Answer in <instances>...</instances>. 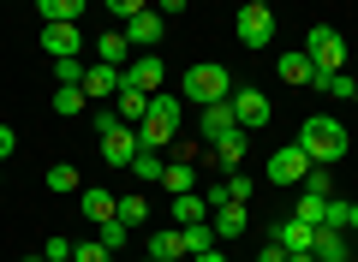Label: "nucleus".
Instances as JSON below:
<instances>
[{"mask_svg":"<svg viewBox=\"0 0 358 262\" xmlns=\"http://www.w3.org/2000/svg\"><path fill=\"white\" fill-rule=\"evenodd\" d=\"M275 72H281V84H317V66L305 60V48H299V54H281Z\"/></svg>","mask_w":358,"mask_h":262,"instance_id":"21","label":"nucleus"},{"mask_svg":"<svg viewBox=\"0 0 358 262\" xmlns=\"http://www.w3.org/2000/svg\"><path fill=\"white\" fill-rule=\"evenodd\" d=\"M268 238L293 256V250H310V245H317V226H305V221H293V214H287V221H275V233H268Z\"/></svg>","mask_w":358,"mask_h":262,"instance_id":"11","label":"nucleus"},{"mask_svg":"<svg viewBox=\"0 0 358 262\" xmlns=\"http://www.w3.org/2000/svg\"><path fill=\"white\" fill-rule=\"evenodd\" d=\"M346 233H358V203H352V221H346Z\"/></svg>","mask_w":358,"mask_h":262,"instance_id":"44","label":"nucleus"},{"mask_svg":"<svg viewBox=\"0 0 358 262\" xmlns=\"http://www.w3.org/2000/svg\"><path fill=\"white\" fill-rule=\"evenodd\" d=\"M18 150V131H13V125H0V155H13Z\"/></svg>","mask_w":358,"mask_h":262,"instance_id":"41","label":"nucleus"},{"mask_svg":"<svg viewBox=\"0 0 358 262\" xmlns=\"http://www.w3.org/2000/svg\"><path fill=\"white\" fill-rule=\"evenodd\" d=\"M90 125H96V138H114V131H120L126 119H120L114 108H96V113H90Z\"/></svg>","mask_w":358,"mask_h":262,"instance_id":"35","label":"nucleus"},{"mask_svg":"<svg viewBox=\"0 0 358 262\" xmlns=\"http://www.w3.org/2000/svg\"><path fill=\"white\" fill-rule=\"evenodd\" d=\"M84 89H54V113H84Z\"/></svg>","mask_w":358,"mask_h":262,"instance_id":"36","label":"nucleus"},{"mask_svg":"<svg viewBox=\"0 0 358 262\" xmlns=\"http://www.w3.org/2000/svg\"><path fill=\"white\" fill-rule=\"evenodd\" d=\"M72 262H114V250L102 238H84V245H72Z\"/></svg>","mask_w":358,"mask_h":262,"instance_id":"31","label":"nucleus"},{"mask_svg":"<svg viewBox=\"0 0 358 262\" xmlns=\"http://www.w3.org/2000/svg\"><path fill=\"white\" fill-rule=\"evenodd\" d=\"M162 78H167V66H162V60H131L126 72H120V84L143 89V96H162Z\"/></svg>","mask_w":358,"mask_h":262,"instance_id":"9","label":"nucleus"},{"mask_svg":"<svg viewBox=\"0 0 358 262\" xmlns=\"http://www.w3.org/2000/svg\"><path fill=\"white\" fill-rule=\"evenodd\" d=\"M114 113L131 125V131H138V125L150 119V96H143V89H131V84H120V96H114Z\"/></svg>","mask_w":358,"mask_h":262,"instance_id":"14","label":"nucleus"},{"mask_svg":"<svg viewBox=\"0 0 358 262\" xmlns=\"http://www.w3.org/2000/svg\"><path fill=\"white\" fill-rule=\"evenodd\" d=\"M173 131H179V96H167V89H162V96H150V119L138 125V143L162 155L167 143H173Z\"/></svg>","mask_w":358,"mask_h":262,"instance_id":"3","label":"nucleus"},{"mask_svg":"<svg viewBox=\"0 0 358 262\" xmlns=\"http://www.w3.org/2000/svg\"><path fill=\"white\" fill-rule=\"evenodd\" d=\"M227 108H233V119H239V131H257V125H268V113H275V108H268V96H263V89H251V84L233 89Z\"/></svg>","mask_w":358,"mask_h":262,"instance_id":"7","label":"nucleus"},{"mask_svg":"<svg viewBox=\"0 0 358 262\" xmlns=\"http://www.w3.org/2000/svg\"><path fill=\"white\" fill-rule=\"evenodd\" d=\"M239 42L245 48H268V42H275V13H268L263 0L239 6Z\"/></svg>","mask_w":358,"mask_h":262,"instance_id":"5","label":"nucleus"},{"mask_svg":"<svg viewBox=\"0 0 358 262\" xmlns=\"http://www.w3.org/2000/svg\"><path fill=\"white\" fill-rule=\"evenodd\" d=\"M42 54H54V60H78V54H84V30H78V24H42Z\"/></svg>","mask_w":358,"mask_h":262,"instance_id":"8","label":"nucleus"},{"mask_svg":"<svg viewBox=\"0 0 358 262\" xmlns=\"http://www.w3.org/2000/svg\"><path fill=\"white\" fill-rule=\"evenodd\" d=\"M305 173H310V155L299 150V143H287V150L268 155V185H305Z\"/></svg>","mask_w":358,"mask_h":262,"instance_id":"6","label":"nucleus"},{"mask_svg":"<svg viewBox=\"0 0 358 262\" xmlns=\"http://www.w3.org/2000/svg\"><path fill=\"white\" fill-rule=\"evenodd\" d=\"M138 150H143V143H138L131 125H120L114 138H102V161H108V167H131V161H138Z\"/></svg>","mask_w":358,"mask_h":262,"instance_id":"10","label":"nucleus"},{"mask_svg":"<svg viewBox=\"0 0 358 262\" xmlns=\"http://www.w3.org/2000/svg\"><path fill=\"white\" fill-rule=\"evenodd\" d=\"M197 125H203V138H209V143H221L227 131H239V119H233V108H227V101L203 108V113H197Z\"/></svg>","mask_w":358,"mask_h":262,"instance_id":"16","label":"nucleus"},{"mask_svg":"<svg viewBox=\"0 0 358 262\" xmlns=\"http://www.w3.org/2000/svg\"><path fill=\"white\" fill-rule=\"evenodd\" d=\"M305 197H334L329 191V167H310L305 173Z\"/></svg>","mask_w":358,"mask_h":262,"instance_id":"37","label":"nucleus"},{"mask_svg":"<svg viewBox=\"0 0 358 262\" xmlns=\"http://www.w3.org/2000/svg\"><path fill=\"white\" fill-rule=\"evenodd\" d=\"M257 262H287V250H281V245H275V238H268V245H263V250H257Z\"/></svg>","mask_w":358,"mask_h":262,"instance_id":"40","label":"nucleus"},{"mask_svg":"<svg viewBox=\"0 0 358 262\" xmlns=\"http://www.w3.org/2000/svg\"><path fill=\"white\" fill-rule=\"evenodd\" d=\"M24 262H48V256H24Z\"/></svg>","mask_w":358,"mask_h":262,"instance_id":"45","label":"nucleus"},{"mask_svg":"<svg viewBox=\"0 0 358 262\" xmlns=\"http://www.w3.org/2000/svg\"><path fill=\"white\" fill-rule=\"evenodd\" d=\"M126 54H131V42H126V30H108V36H96V60L102 66H114V72H126Z\"/></svg>","mask_w":358,"mask_h":262,"instance_id":"17","label":"nucleus"},{"mask_svg":"<svg viewBox=\"0 0 358 262\" xmlns=\"http://www.w3.org/2000/svg\"><path fill=\"white\" fill-rule=\"evenodd\" d=\"M322 203H329V197H299V203H293V221H305V226H322Z\"/></svg>","mask_w":358,"mask_h":262,"instance_id":"33","label":"nucleus"},{"mask_svg":"<svg viewBox=\"0 0 358 262\" xmlns=\"http://www.w3.org/2000/svg\"><path fill=\"white\" fill-rule=\"evenodd\" d=\"M114 191H102V185H84V221H96V226H108L114 221Z\"/></svg>","mask_w":358,"mask_h":262,"instance_id":"18","label":"nucleus"},{"mask_svg":"<svg viewBox=\"0 0 358 262\" xmlns=\"http://www.w3.org/2000/svg\"><path fill=\"white\" fill-rule=\"evenodd\" d=\"M287 262H317V256H310V250H293V256H287Z\"/></svg>","mask_w":358,"mask_h":262,"instance_id":"43","label":"nucleus"},{"mask_svg":"<svg viewBox=\"0 0 358 262\" xmlns=\"http://www.w3.org/2000/svg\"><path fill=\"white\" fill-rule=\"evenodd\" d=\"M299 150L310 155V167H334L346 150H352V138H346V125L329 119V113H310L305 125H299Z\"/></svg>","mask_w":358,"mask_h":262,"instance_id":"1","label":"nucleus"},{"mask_svg":"<svg viewBox=\"0 0 358 262\" xmlns=\"http://www.w3.org/2000/svg\"><path fill=\"white\" fill-rule=\"evenodd\" d=\"M126 42H138V48H155V42H162V13L138 6V13L126 18Z\"/></svg>","mask_w":358,"mask_h":262,"instance_id":"12","label":"nucleus"},{"mask_svg":"<svg viewBox=\"0 0 358 262\" xmlns=\"http://www.w3.org/2000/svg\"><path fill=\"white\" fill-rule=\"evenodd\" d=\"M143 250H150V262H179V256H185V245H179V226H167V233H155V238H150Z\"/></svg>","mask_w":358,"mask_h":262,"instance_id":"24","label":"nucleus"},{"mask_svg":"<svg viewBox=\"0 0 358 262\" xmlns=\"http://www.w3.org/2000/svg\"><path fill=\"white\" fill-rule=\"evenodd\" d=\"M179 245H185V256H203V250H215V226H179Z\"/></svg>","mask_w":358,"mask_h":262,"instance_id":"25","label":"nucleus"},{"mask_svg":"<svg viewBox=\"0 0 358 262\" xmlns=\"http://www.w3.org/2000/svg\"><path fill=\"white\" fill-rule=\"evenodd\" d=\"M251 179H245V173H227V185H221V197H227V203H251Z\"/></svg>","mask_w":358,"mask_h":262,"instance_id":"34","label":"nucleus"},{"mask_svg":"<svg viewBox=\"0 0 358 262\" xmlns=\"http://www.w3.org/2000/svg\"><path fill=\"white\" fill-rule=\"evenodd\" d=\"M179 96L192 108H215V101H233V84H227V66L221 60H197L192 72L179 78Z\"/></svg>","mask_w":358,"mask_h":262,"instance_id":"2","label":"nucleus"},{"mask_svg":"<svg viewBox=\"0 0 358 262\" xmlns=\"http://www.w3.org/2000/svg\"><path fill=\"white\" fill-rule=\"evenodd\" d=\"M346 221H352V203H341V197H329V203H322V226L346 233Z\"/></svg>","mask_w":358,"mask_h":262,"instance_id":"30","label":"nucleus"},{"mask_svg":"<svg viewBox=\"0 0 358 262\" xmlns=\"http://www.w3.org/2000/svg\"><path fill=\"white\" fill-rule=\"evenodd\" d=\"M245 150H251V131H227V138L215 143V161L227 167V173H239V161H245Z\"/></svg>","mask_w":358,"mask_h":262,"instance_id":"22","label":"nucleus"},{"mask_svg":"<svg viewBox=\"0 0 358 262\" xmlns=\"http://www.w3.org/2000/svg\"><path fill=\"white\" fill-rule=\"evenodd\" d=\"M162 155H155V150H138V161H131V173H138V179H150V185H155V179H162Z\"/></svg>","mask_w":358,"mask_h":262,"instance_id":"32","label":"nucleus"},{"mask_svg":"<svg viewBox=\"0 0 358 262\" xmlns=\"http://www.w3.org/2000/svg\"><path fill=\"white\" fill-rule=\"evenodd\" d=\"M203 221H209V197H197V191L173 197V226H203Z\"/></svg>","mask_w":358,"mask_h":262,"instance_id":"19","label":"nucleus"},{"mask_svg":"<svg viewBox=\"0 0 358 262\" xmlns=\"http://www.w3.org/2000/svg\"><path fill=\"white\" fill-rule=\"evenodd\" d=\"M96 238H102V245H108V250H120V245H126V238H131V233H126V226H120V221H108V226H96Z\"/></svg>","mask_w":358,"mask_h":262,"instance_id":"38","label":"nucleus"},{"mask_svg":"<svg viewBox=\"0 0 358 262\" xmlns=\"http://www.w3.org/2000/svg\"><path fill=\"white\" fill-rule=\"evenodd\" d=\"M42 256H48V262H72V238H48Z\"/></svg>","mask_w":358,"mask_h":262,"instance_id":"39","label":"nucleus"},{"mask_svg":"<svg viewBox=\"0 0 358 262\" xmlns=\"http://www.w3.org/2000/svg\"><path fill=\"white\" fill-rule=\"evenodd\" d=\"M84 96H90V101H108V96H120V72L96 60V66L84 72Z\"/></svg>","mask_w":358,"mask_h":262,"instance_id":"15","label":"nucleus"},{"mask_svg":"<svg viewBox=\"0 0 358 262\" xmlns=\"http://www.w3.org/2000/svg\"><path fill=\"white\" fill-rule=\"evenodd\" d=\"M36 18L42 24H78L84 18V0H36Z\"/></svg>","mask_w":358,"mask_h":262,"instance_id":"20","label":"nucleus"},{"mask_svg":"<svg viewBox=\"0 0 358 262\" xmlns=\"http://www.w3.org/2000/svg\"><path fill=\"white\" fill-rule=\"evenodd\" d=\"M114 262H126V256H114Z\"/></svg>","mask_w":358,"mask_h":262,"instance_id":"46","label":"nucleus"},{"mask_svg":"<svg viewBox=\"0 0 358 262\" xmlns=\"http://www.w3.org/2000/svg\"><path fill=\"white\" fill-rule=\"evenodd\" d=\"M192 262H227V256H221V250H203V256H192Z\"/></svg>","mask_w":358,"mask_h":262,"instance_id":"42","label":"nucleus"},{"mask_svg":"<svg viewBox=\"0 0 358 262\" xmlns=\"http://www.w3.org/2000/svg\"><path fill=\"white\" fill-rule=\"evenodd\" d=\"M138 262H150V256H138Z\"/></svg>","mask_w":358,"mask_h":262,"instance_id":"47","label":"nucleus"},{"mask_svg":"<svg viewBox=\"0 0 358 262\" xmlns=\"http://www.w3.org/2000/svg\"><path fill=\"white\" fill-rule=\"evenodd\" d=\"M48 191H54V197H72V191H78V167L54 161V167H48Z\"/></svg>","mask_w":358,"mask_h":262,"instance_id":"29","label":"nucleus"},{"mask_svg":"<svg viewBox=\"0 0 358 262\" xmlns=\"http://www.w3.org/2000/svg\"><path fill=\"white\" fill-rule=\"evenodd\" d=\"M209 226H215V245H233V238L245 233V203H215Z\"/></svg>","mask_w":358,"mask_h":262,"instance_id":"13","label":"nucleus"},{"mask_svg":"<svg viewBox=\"0 0 358 262\" xmlns=\"http://www.w3.org/2000/svg\"><path fill=\"white\" fill-rule=\"evenodd\" d=\"M114 221L131 233V226H143V221H150V203H143V197H120V203H114Z\"/></svg>","mask_w":358,"mask_h":262,"instance_id":"28","label":"nucleus"},{"mask_svg":"<svg viewBox=\"0 0 358 262\" xmlns=\"http://www.w3.org/2000/svg\"><path fill=\"white\" fill-rule=\"evenodd\" d=\"M317 89H322V96H334V101H352L358 96V78L352 72H329V78H317Z\"/></svg>","mask_w":358,"mask_h":262,"instance_id":"27","label":"nucleus"},{"mask_svg":"<svg viewBox=\"0 0 358 262\" xmlns=\"http://www.w3.org/2000/svg\"><path fill=\"white\" fill-rule=\"evenodd\" d=\"M310 256H317V262H346V233L317 226V245H310Z\"/></svg>","mask_w":358,"mask_h":262,"instance_id":"23","label":"nucleus"},{"mask_svg":"<svg viewBox=\"0 0 358 262\" xmlns=\"http://www.w3.org/2000/svg\"><path fill=\"white\" fill-rule=\"evenodd\" d=\"M162 185L173 191V197H185V191L197 185V173H192V161H167V167H162Z\"/></svg>","mask_w":358,"mask_h":262,"instance_id":"26","label":"nucleus"},{"mask_svg":"<svg viewBox=\"0 0 358 262\" xmlns=\"http://www.w3.org/2000/svg\"><path fill=\"white\" fill-rule=\"evenodd\" d=\"M352 101H358V96H352Z\"/></svg>","mask_w":358,"mask_h":262,"instance_id":"48","label":"nucleus"},{"mask_svg":"<svg viewBox=\"0 0 358 262\" xmlns=\"http://www.w3.org/2000/svg\"><path fill=\"white\" fill-rule=\"evenodd\" d=\"M305 60L317 66V78L346 72V36H341L334 24H310V36H305Z\"/></svg>","mask_w":358,"mask_h":262,"instance_id":"4","label":"nucleus"}]
</instances>
